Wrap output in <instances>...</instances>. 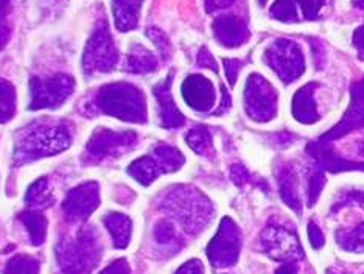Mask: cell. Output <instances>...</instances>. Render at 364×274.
<instances>
[{"instance_id": "6da1fadb", "label": "cell", "mask_w": 364, "mask_h": 274, "mask_svg": "<svg viewBox=\"0 0 364 274\" xmlns=\"http://www.w3.org/2000/svg\"><path fill=\"white\" fill-rule=\"evenodd\" d=\"M70 132L64 125H36L19 136L14 147L16 164L33 162L64 152L70 145Z\"/></svg>"}, {"instance_id": "7a4b0ae2", "label": "cell", "mask_w": 364, "mask_h": 274, "mask_svg": "<svg viewBox=\"0 0 364 274\" xmlns=\"http://www.w3.org/2000/svg\"><path fill=\"white\" fill-rule=\"evenodd\" d=\"M95 106L103 114L125 122H146V102L142 90L128 83L106 85L95 95Z\"/></svg>"}, {"instance_id": "3957f363", "label": "cell", "mask_w": 364, "mask_h": 274, "mask_svg": "<svg viewBox=\"0 0 364 274\" xmlns=\"http://www.w3.org/2000/svg\"><path fill=\"white\" fill-rule=\"evenodd\" d=\"M161 207L192 234L205 226L212 214L208 198H204L198 190L184 186L173 189L165 195Z\"/></svg>"}, {"instance_id": "277c9868", "label": "cell", "mask_w": 364, "mask_h": 274, "mask_svg": "<svg viewBox=\"0 0 364 274\" xmlns=\"http://www.w3.org/2000/svg\"><path fill=\"white\" fill-rule=\"evenodd\" d=\"M102 243L95 228H81L72 242H64L56 248V259L65 274H86L102 257Z\"/></svg>"}, {"instance_id": "5b68a950", "label": "cell", "mask_w": 364, "mask_h": 274, "mask_svg": "<svg viewBox=\"0 0 364 274\" xmlns=\"http://www.w3.org/2000/svg\"><path fill=\"white\" fill-rule=\"evenodd\" d=\"M119 52L115 47L107 23L103 21L95 27L82 53V69L86 73H103L115 68Z\"/></svg>"}, {"instance_id": "8992f818", "label": "cell", "mask_w": 364, "mask_h": 274, "mask_svg": "<svg viewBox=\"0 0 364 274\" xmlns=\"http://www.w3.org/2000/svg\"><path fill=\"white\" fill-rule=\"evenodd\" d=\"M263 60L284 83H293L305 70L301 47L289 39H277L263 53Z\"/></svg>"}, {"instance_id": "52a82bcc", "label": "cell", "mask_w": 364, "mask_h": 274, "mask_svg": "<svg viewBox=\"0 0 364 274\" xmlns=\"http://www.w3.org/2000/svg\"><path fill=\"white\" fill-rule=\"evenodd\" d=\"M73 88H75V80L65 73H58L50 78L33 77L30 80V110H46V107L55 110L70 97Z\"/></svg>"}, {"instance_id": "ba28073f", "label": "cell", "mask_w": 364, "mask_h": 274, "mask_svg": "<svg viewBox=\"0 0 364 274\" xmlns=\"http://www.w3.org/2000/svg\"><path fill=\"white\" fill-rule=\"evenodd\" d=\"M245 107L247 115L257 122H268L276 115V90L259 73H252L246 81Z\"/></svg>"}, {"instance_id": "9c48e42d", "label": "cell", "mask_w": 364, "mask_h": 274, "mask_svg": "<svg viewBox=\"0 0 364 274\" xmlns=\"http://www.w3.org/2000/svg\"><path fill=\"white\" fill-rule=\"evenodd\" d=\"M137 135L132 131L97 130L86 147V157L90 162L106 159V157L120 156L136 145Z\"/></svg>"}, {"instance_id": "30bf717a", "label": "cell", "mask_w": 364, "mask_h": 274, "mask_svg": "<svg viewBox=\"0 0 364 274\" xmlns=\"http://www.w3.org/2000/svg\"><path fill=\"white\" fill-rule=\"evenodd\" d=\"M242 248V232L230 218H223L218 234L208 246V255L213 267L225 268L234 265Z\"/></svg>"}, {"instance_id": "8fae6325", "label": "cell", "mask_w": 364, "mask_h": 274, "mask_svg": "<svg viewBox=\"0 0 364 274\" xmlns=\"http://www.w3.org/2000/svg\"><path fill=\"white\" fill-rule=\"evenodd\" d=\"M100 204V190L97 182H85L72 189L63 203L65 217L70 220H86Z\"/></svg>"}, {"instance_id": "7c38bea8", "label": "cell", "mask_w": 364, "mask_h": 274, "mask_svg": "<svg viewBox=\"0 0 364 274\" xmlns=\"http://www.w3.org/2000/svg\"><path fill=\"white\" fill-rule=\"evenodd\" d=\"M182 97L195 111H210L215 105V88L203 75H190L182 83Z\"/></svg>"}, {"instance_id": "4fadbf2b", "label": "cell", "mask_w": 364, "mask_h": 274, "mask_svg": "<svg viewBox=\"0 0 364 274\" xmlns=\"http://www.w3.org/2000/svg\"><path fill=\"white\" fill-rule=\"evenodd\" d=\"M213 35L225 47H240L250 39V28L238 16L221 14L213 22Z\"/></svg>"}, {"instance_id": "5bb4252c", "label": "cell", "mask_w": 364, "mask_h": 274, "mask_svg": "<svg viewBox=\"0 0 364 274\" xmlns=\"http://www.w3.org/2000/svg\"><path fill=\"white\" fill-rule=\"evenodd\" d=\"M171 81H173V73H170L167 80L161 81L159 85H156L153 89V94L157 100V106H159V117L161 125L164 128H179L184 125L186 119L182 112L178 110L175 105V100L171 97Z\"/></svg>"}, {"instance_id": "9a60e30c", "label": "cell", "mask_w": 364, "mask_h": 274, "mask_svg": "<svg viewBox=\"0 0 364 274\" xmlns=\"http://www.w3.org/2000/svg\"><path fill=\"white\" fill-rule=\"evenodd\" d=\"M263 248L272 257L282 259L285 255H291L301 249L296 236H289V231L282 226H268L262 237Z\"/></svg>"}, {"instance_id": "2e32d148", "label": "cell", "mask_w": 364, "mask_h": 274, "mask_svg": "<svg viewBox=\"0 0 364 274\" xmlns=\"http://www.w3.org/2000/svg\"><path fill=\"white\" fill-rule=\"evenodd\" d=\"M314 83H309L307 86L297 90L293 98V115L296 120L302 123H314L319 120V114L316 111V103L313 98Z\"/></svg>"}, {"instance_id": "e0dca14e", "label": "cell", "mask_w": 364, "mask_h": 274, "mask_svg": "<svg viewBox=\"0 0 364 274\" xmlns=\"http://www.w3.org/2000/svg\"><path fill=\"white\" fill-rule=\"evenodd\" d=\"M144 0H112L115 27L120 31H131L137 27L140 6Z\"/></svg>"}, {"instance_id": "ac0fdd59", "label": "cell", "mask_w": 364, "mask_h": 274, "mask_svg": "<svg viewBox=\"0 0 364 274\" xmlns=\"http://www.w3.org/2000/svg\"><path fill=\"white\" fill-rule=\"evenodd\" d=\"M128 173L142 186H150L157 176H161L162 173H167V172H165L161 161L153 154V156L139 157L137 161H134L129 165Z\"/></svg>"}, {"instance_id": "d6986e66", "label": "cell", "mask_w": 364, "mask_h": 274, "mask_svg": "<svg viewBox=\"0 0 364 274\" xmlns=\"http://www.w3.org/2000/svg\"><path fill=\"white\" fill-rule=\"evenodd\" d=\"M103 223L106 229L111 232L114 246L119 249L127 248L131 238V220L127 217V215L119 214V212H111L103 218Z\"/></svg>"}, {"instance_id": "ffe728a7", "label": "cell", "mask_w": 364, "mask_h": 274, "mask_svg": "<svg viewBox=\"0 0 364 274\" xmlns=\"http://www.w3.org/2000/svg\"><path fill=\"white\" fill-rule=\"evenodd\" d=\"M157 69L156 56L144 46H132L127 58V70L132 73H148Z\"/></svg>"}, {"instance_id": "44dd1931", "label": "cell", "mask_w": 364, "mask_h": 274, "mask_svg": "<svg viewBox=\"0 0 364 274\" xmlns=\"http://www.w3.org/2000/svg\"><path fill=\"white\" fill-rule=\"evenodd\" d=\"M19 220L27 228L31 243L35 246L43 245L47 237V218L41 212H22Z\"/></svg>"}, {"instance_id": "7402d4cb", "label": "cell", "mask_w": 364, "mask_h": 274, "mask_svg": "<svg viewBox=\"0 0 364 274\" xmlns=\"http://www.w3.org/2000/svg\"><path fill=\"white\" fill-rule=\"evenodd\" d=\"M280 181V194H282L284 201L299 214V196H297V178L291 169H285L279 174Z\"/></svg>"}, {"instance_id": "603a6c76", "label": "cell", "mask_w": 364, "mask_h": 274, "mask_svg": "<svg viewBox=\"0 0 364 274\" xmlns=\"http://www.w3.org/2000/svg\"><path fill=\"white\" fill-rule=\"evenodd\" d=\"M186 142L198 154H204V156L212 154V149H213L212 136H210L208 128H204V127L192 128L187 132Z\"/></svg>"}, {"instance_id": "cb8c5ba5", "label": "cell", "mask_w": 364, "mask_h": 274, "mask_svg": "<svg viewBox=\"0 0 364 274\" xmlns=\"http://www.w3.org/2000/svg\"><path fill=\"white\" fill-rule=\"evenodd\" d=\"M26 201L30 206H41V207H47L53 204L55 199L50 196V186H48L47 178H41L36 182H33L27 190Z\"/></svg>"}, {"instance_id": "d4e9b609", "label": "cell", "mask_w": 364, "mask_h": 274, "mask_svg": "<svg viewBox=\"0 0 364 274\" xmlns=\"http://www.w3.org/2000/svg\"><path fill=\"white\" fill-rule=\"evenodd\" d=\"M16 112V89L10 81L0 80V123L13 119Z\"/></svg>"}, {"instance_id": "484cf974", "label": "cell", "mask_w": 364, "mask_h": 274, "mask_svg": "<svg viewBox=\"0 0 364 274\" xmlns=\"http://www.w3.org/2000/svg\"><path fill=\"white\" fill-rule=\"evenodd\" d=\"M153 154L161 161V164L164 165V169L167 173L176 172L178 169H181V165L184 164V156H182V153L179 152V149L173 148L170 145L159 144L154 148Z\"/></svg>"}, {"instance_id": "4316f807", "label": "cell", "mask_w": 364, "mask_h": 274, "mask_svg": "<svg viewBox=\"0 0 364 274\" xmlns=\"http://www.w3.org/2000/svg\"><path fill=\"white\" fill-rule=\"evenodd\" d=\"M5 274H39V262L31 255L19 254L6 263Z\"/></svg>"}, {"instance_id": "83f0119b", "label": "cell", "mask_w": 364, "mask_h": 274, "mask_svg": "<svg viewBox=\"0 0 364 274\" xmlns=\"http://www.w3.org/2000/svg\"><path fill=\"white\" fill-rule=\"evenodd\" d=\"M271 18L282 22L299 21V13H297V5L294 4V0H276L271 6Z\"/></svg>"}, {"instance_id": "f1b7e54d", "label": "cell", "mask_w": 364, "mask_h": 274, "mask_svg": "<svg viewBox=\"0 0 364 274\" xmlns=\"http://www.w3.org/2000/svg\"><path fill=\"white\" fill-rule=\"evenodd\" d=\"M338 242L349 251H364V224L341 234V237L338 236Z\"/></svg>"}, {"instance_id": "f546056e", "label": "cell", "mask_w": 364, "mask_h": 274, "mask_svg": "<svg viewBox=\"0 0 364 274\" xmlns=\"http://www.w3.org/2000/svg\"><path fill=\"white\" fill-rule=\"evenodd\" d=\"M154 238L156 242L162 246L178 245V234L176 229L168 221H159L154 228Z\"/></svg>"}, {"instance_id": "4dcf8cb0", "label": "cell", "mask_w": 364, "mask_h": 274, "mask_svg": "<svg viewBox=\"0 0 364 274\" xmlns=\"http://www.w3.org/2000/svg\"><path fill=\"white\" fill-rule=\"evenodd\" d=\"M146 35H148V38H150V39L153 41V43L156 44V47H157V50H159V52H161L164 60H168L170 55H171V44H170V41H168L167 35H165V33H164L162 30L156 28V27L148 28V30H146Z\"/></svg>"}, {"instance_id": "1f68e13d", "label": "cell", "mask_w": 364, "mask_h": 274, "mask_svg": "<svg viewBox=\"0 0 364 274\" xmlns=\"http://www.w3.org/2000/svg\"><path fill=\"white\" fill-rule=\"evenodd\" d=\"M294 4L302 10L304 19H316L321 8L324 6L326 0H294Z\"/></svg>"}, {"instance_id": "d6a6232c", "label": "cell", "mask_w": 364, "mask_h": 274, "mask_svg": "<svg viewBox=\"0 0 364 274\" xmlns=\"http://www.w3.org/2000/svg\"><path fill=\"white\" fill-rule=\"evenodd\" d=\"M129 265L125 259L115 260L100 273V274H129Z\"/></svg>"}, {"instance_id": "836d02e7", "label": "cell", "mask_w": 364, "mask_h": 274, "mask_svg": "<svg viewBox=\"0 0 364 274\" xmlns=\"http://www.w3.org/2000/svg\"><path fill=\"white\" fill-rule=\"evenodd\" d=\"M198 64L203 65V68H209L212 69L213 72H218V68H217V63H215L212 53L209 52L208 48H201V52L198 53Z\"/></svg>"}, {"instance_id": "e575fe53", "label": "cell", "mask_w": 364, "mask_h": 274, "mask_svg": "<svg viewBox=\"0 0 364 274\" xmlns=\"http://www.w3.org/2000/svg\"><path fill=\"white\" fill-rule=\"evenodd\" d=\"M225 69H226V77H228L229 83L234 86L237 81V73L240 72V69H242V63L237 60H226Z\"/></svg>"}, {"instance_id": "d590c367", "label": "cell", "mask_w": 364, "mask_h": 274, "mask_svg": "<svg viewBox=\"0 0 364 274\" xmlns=\"http://www.w3.org/2000/svg\"><path fill=\"white\" fill-rule=\"evenodd\" d=\"M204 273V267L200 260H188L186 262L182 267L176 271V274H203Z\"/></svg>"}, {"instance_id": "8d00e7d4", "label": "cell", "mask_w": 364, "mask_h": 274, "mask_svg": "<svg viewBox=\"0 0 364 274\" xmlns=\"http://www.w3.org/2000/svg\"><path fill=\"white\" fill-rule=\"evenodd\" d=\"M234 2H237V0H204V5H205V11L213 13V11L223 10V8L230 6Z\"/></svg>"}, {"instance_id": "74e56055", "label": "cell", "mask_w": 364, "mask_h": 274, "mask_svg": "<svg viewBox=\"0 0 364 274\" xmlns=\"http://www.w3.org/2000/svg\"><path fill=\"white\" fill-rule=\"evenodd\" d=\"M309 236H310V242L314 248H321L322 245H324V237H322L319 228L314 223H310Z\"/></svg>"}, {"instance_id": "f35d334b", "label": "cell", "mask_w": 364, "mask_h": 274, "mask_svg": "<svg viewBox=\"0 0 364 274\" xmlns=\"http://www.w3.org/2000/svg\"><path fill=\"white\" fill-rule=\"evenodd\" d=\"M353 46L358 50L360 58L364 60V25L358 27L353 33Z\"/></svg>"}, {"instance_id": "ab89813d", "label": "cell", "mask_w": 364, "mask_h": 274, "mask_svg": "<svg viewBox=\"0 0 364 274\" xmlns=\"http://www.w3.org/2000/svg\"><path fill=\"white\" fill-rule=\"evenodd\" d=\"M350 94H352V102L364 103V78L355 83V85L350 88Z\"/></svg>"}, {"instance_id": "60d3db41", "label": "cell", "mask_w": 364, "mask_h": 274, "mask_svg": "<svg viewBox=\"0 0 364 274\" xmlns=\"http://www.w3.org/2000/svg\"><path fill=\"white\" fill-rule=\"evenodd\" d=\"M11 0H0V27H5V25H10L6 22L8 14L11 13Z\"/></svg>"}, {"instance_id": "b9f144b4", "label": "cell", "mask_w": 364, "mask_h": 274, "mask_svg": "<svg viewBox=\"0 0 364 274\" xmlns=\"http://www.w3.org/2000/svg\"><path fill=\"white\" fill-rule=\"evenodd\" d=\"M276 274H296V265L294 263H284Z\"/></svg>"}, {"instance_id": "7bdbcfd3", "label": "cell", "mask_w": 364, "mask_h": 274, "mask_svg": "<svg viewBox=\"0 0 364 274\" xmlns=\"http://www.w3.org/2000/svg\"><path fill=\"white\" fill-rule=\"evenodd\" d=\"M352 198H353V201H357L363 209H364V194H361V192H353L352 194Z\"/></svg>"}, {"instance_id": "ee69618b", "label": "cell", "mask_w": 364, "mask_h": 274, "mask_svg": "<svg viewBox=\"0 0 364 274\" xmlns=\"http://www.w3.org/2000/svg\"><path fill=\"white\" fill-rule=\"evenodd\" d=\"M353 4L361 8V10H364V0H353Z\"/></svg>"}]
</instances>
